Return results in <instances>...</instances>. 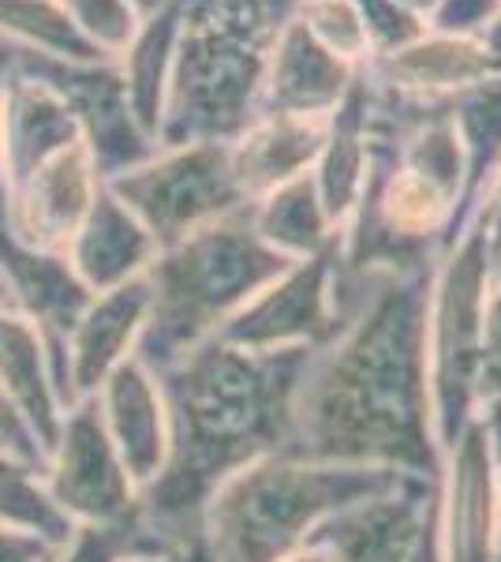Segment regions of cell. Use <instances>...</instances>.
<instances>
[{
	"mask_svg": "<svg viewBox=\"0 0 501 562\" xmlns=\"http://www.w3.org/2000/svg\"><path fill=\"white\" fill-rule=\"evenodd\" d=\"M431 285L434 267L363 278L330 270L344 326L299 371L281 454L442 476L426 386Z\"/></svg>",
	"mask_w": 501,
	"mask_h": 562,
	"instance_id": "6da1fadb",
	"label": "cell"
},
{
	"mask_svg": "<svg viewBox=\"0 0 501 562\" xmlns=\"http://www.w3.org/2000/svg\"><path fill=\"white\" fill-rule=\"evenodd\" d=\"M315 349L248 352L214 341L172 383L177 458L153 492L166 518H184L209 487L288 442V409Z\"/></svg>",
	"mask_w": 501,
	"mask_h": 562,
	"instance_id": "7a4b0ae2",
	"label": "cell"
},
{
	"mask_svg": "<svg viewBox=\"0 0 501 562\" xmlns=\"http://www.w3.org/2000/svg\"><path fill=\"white\" fill-rule=\"evenodd\" d=\"M408 473L375 465H322L293 454H262L217 487L209 503L214 562H281L318 521L400 484Z\"/></svg>",
	"mask_w": 501,
	"mask_h": 562,
	"instance_id": "3957f363",
	"label": "cell"
},
{
	"mask_svg": "<svg viewBox=\"0 0 501 562\" xmlns=\"http://www.w3.org/2000/svg\"><path fill=\"white\" fill-rule=\"evenodd\" d=\"M293 259L273 251L254 233L251 206L195 229L172 248L158 251L150 281V326L143 349L150 357H177L217 326H225L243 304L273 285Z\"/></svg>",
	"mask_w": 501,
	"mask_h": 562,
	"instance_id": "277c9868",
	"label": "cell"
},
{
	"mask_svg": "<svg viewBox=\"0 0 501 562\" xmlns=\"http://www.w3.org/2000/svg\"><path fill=\"white\" fill-rule=\"evenodd\" d=\"M490 296V237L471 217L445 251L431 285L426 315V386H431V424L442 458L453 450L476 405V368L482 312Z\"/></svg>",
	"mask_w": 501,
	"mask_h": 562,
	"instance_id": "5b68a950",
	"label": "cell"
},
{
	"mask_svg": "<svg viewBox=\"0 0 501 562\" xmlns=\"http://www.w3.org/2000/svg\"><path fill=\"white\" fill-rule=\"evenodd\" d=\"M270 53L209 31L180 23L172 71L161 105L158 147L191 143H236L259 121L262 79Z\"/></svg>",
	"mask_w": 501,
	"mask_h": 562,
	"instance_id": "8992f818",
	"label": "cell"
},
{
	"mask_svg": "<svg viewBox=\"0 0 501 562\" xmlns=\"http://www.w3.org/2000/svg\"><path fill=\"white\" fill-rule=\"evenodd\" d=\"M105 188L147 225L161 251L217 217L251 206L232 177L225 143L158 147L143 166L105 180Z\"/></svg>",
	"mask_w": 501,
	"mask_h": 562,
	"instance_id": "52a82bcc",
	"label": "cell"
},
{
	"mask_svg": "<svg viewBox=\"0 0 501 562\" xmlns=\"http://www.w3.org/2000/svg\"><path fill=\"white\" fill-rule=\"evenodd\" d=\"M0 71L49 87L71 109L102 180L121 177L158 154V143L135 124L116 60H68L0 38Z\"/></svg>",
	"mask_w": 501,
	"mask_h": 562,
	"instance_id": "ba28073f",
	"label": "cell"
},
{
	"mask_svg": "<svg viewBox=\"0 0 501 562\" xmlns=\"http://www.w3.org/2000/svg\"><path fill=\"white\" fill-rule=\"evenodd\" d=\"M330 267H333V251L288 267L273 285L262 289L254 301L243 304L221 326L217 341L248 352L326 346L344 326L333 307Z\"/></svg>",
	"mask_w": 501,
	"mask_h": 562,
	"instance_id": "9c48e42d",
	"label": "cell"
},
{
	"mask_svg": "<svg viewBox=\"0 0 501 562\" xmlns=\"http://www.w3.org/2000/svg\"><path fill=\"white\" fill-rule=\"evenodd\" d=\"M102 184L87 143H71L8 188V237L23 248L64 256Z\"/></svg>",
	"mask_w": 501,
	"mask_h": 562,
	"instance_id": "30bf717a",
	"label": "cell"
},
{
	"mask_svg": "<svg viewBox=\"0 0 501 562\" xmlns=\"http://www.w3.org/2000/svg\"><path fill=\"white\" fill-rule=\"evenodd\" d=\"M445 458H449V492H445V510H439L442 562H494L501 532L498 469L476 416L464 424Z\"/></svg>",
	"mask_w": 501,
	"mask_h": 562,
	"instance_id": "8fae6325",
	"label": "cell"
},
{
	"mask_svg": "<svg viewBox=\"0 0 501 562\" xmlns=\"http://www.w3.org/2000/svg\"><path fill=\"white\" fill-rule=\"evenodd\" d=\"M355 71L349 60L333 57L296 20L281 31L266 57V79H262L259 113H296V116H330L341 98L349 94Z\"/></svg>",
	"mask_w": 501,
	"mask_h": 562,
	"instance_id": "7c38bea8",
	"label": "cell"
},
{
	"mask_svg": "<svg viewBox=\"0 0 501 562\" xmlns=\"http://www.w3.org/2000/svg\"><path fill=\"white\" fill-rule=\"evenodd\" d=\"M330 116L259 113V121L236 143H229V166L248 203L270 195L273 188L304 177L322 154Z\"/></svg>",
	"mask_w": 501,
	"mask_h": 562,
	"instance_id": "4fadbf2b",
	"label": "cell"
},
{
	"mask_svg": "<svg viewBox=\"0 0 501 562\" xmlns=\"http://www.w3.org/2000/svg\"><path fill=\"white\" fill-rule=\"evenodd\" d=\"M158 240L127 206L102 184L87 222L68 244V262L90 293H109L132 278H143L158 259Z\"/></svg>",
	"mask_w": 501,
	"mask_h": 562,
	"instance_id": "5bb4252c",
	"label": "cell"
},
{
	"mask_svg": "<svg viewBox=\"0 0 501 562\" xmlns=\"http://www.w3.org/2000/svg\"><path fill=\"white\" fill-rule=\"evenodd\" d=\"M71 143H83L71 109L49 87L0 71V150L8 188Z\"/></svg>",
	"mask_w": 501,
	"mask_h": 562,
	"instance_id": "9a60e30c",
	"label": "cell"
},
{
	"mask_svg": "<svg viewBox=\"0 0 501 562\" xmlns=\"http://www.w3.org/2000/svg\"><path fill=\"white\" fill-rule=\"evenodd\" d=\"M363 68L378 87L405 98H453L457 90L494 76L479 38L434 31H426L419 42L389 53V57L367 60Z\"/></svg>",
	"mask_w": 501,
	"mask_h": 562,
	"instance_id": "2e32d148",
	"label": "cell"
},
{
	"mask_svg": "<svg viewBox=\"0 0 501 562\" xmlns=\"http://www.w3.org/2000/svg\"><path fill=\"white\" fill-rule=\"evenodd\" d=\"M367 105H371V79L367 68L355 71L349 94L330 113V128H326L322 154H318L311 177L322 199V211L330 217L337 233L352 217L360 203L363 180H367Z\"/></svg>",
	"mask_w": 501,
	"mask_h": 562,
	"instance_id": "e0dca14e",
	"label": "cell"
},
{
	"mask_svg": "<svg viewBox=\"0 0 501 562\" xmlns=\"http://www.w3.org/2000/svg\"><path fill=\"white\" fill-rule=\"evenodd\" d=\"M177 42H180V8L177 0H169L161 12H153L139 23L132 45L116 57L135 124L153 143H158V128H161V105H166V87H169Z\"/></svg>",
	"mask_w": 501,
	"mask_h": 562,
	"instance_id": "ac0fdd59",
	"label": "cell"
},
{
	"mask_svg": "<svg viewBox=\"0 0 501 562\" xmlns=\"http://www.w3.org/2000/svg\"><path fill=\"white\" fill-rule=\"evenodd\" d=\"M251 225L273 251H281L293 262L326 256V251L337 248V237H341L322 211V199H318L311 173L288 180V184L273 188L270 195L254 199Z\"/></svg>",
	"mask_w": 501,
	"mask_h": 562,
	"instance_id": "d6986e66",
	"label": "cell"
},
{
	"mask_svg": "<svg viewBox=\"0 0 501 562\" xmlns=\"http://www.w3.org/2000/svg\"><path fill=\"white\" fill-rule=\"evenodd\" d=\"M445 109H449L464 143V154H468V195H464V211L457 222V237H460V229L468 225L471 211H476L482 184H487L494 166L501 161V71L457 90L453 98H445Z\"/></svg>",
	"mask_w": 501,
	"mask_h": 562,
	"instance_id": "ffe728a7",
	"label": "cell"
},
{
	"mask_svg": "<svg viewBox=\"0 0 501 562\" xmlns=\"http://www.w3.org/2000/svg\"><path fill=\"white\" fill-rule=\"evenodd\" d=\"M60 498L90 514H116L124 506V473L94 416H79L71 424L60 469Z\"/></svg>",
	"mask_w": 501,
	"mask_h": 562,
	"instance_id": "44dd1931",
	"label": "cell"
},
{
	"mask_svg": "<svg viewBox=\"0 0 501 562\" xmlns=\"http://www.w3.org/2000/svg\"><path fill=\"white\" fill-rule=\"evenodd\" d=\"M109 405H113V424L124 450V465L139 480L153 476L161 458H166V420H161L158 394H153L150 379L139 368H121L113 379Z\"/></svg>",
	"mask_w": 501,
	"mask_h": 562,
	"instance_id": "7402d4cb",
	"label": "cell"
},
{
	"mask_svg": "<svg viewBox=\"0 0 501 562\" xmlns=\"http://www.w3.org/2000/svg\"><path fill=\"white\" fill-rule=\"evenodd\" d=\"M150 312V281L147 274L132 278L124 285L102 293V301L90 304V312L83 315L79 326V375L83 383H90L94 375L113 364V357L124 349V341L132 338V330L147 319Z\"/></svg>",
	"mask_w": 501,
	"mask_h": 562,
	"instance_id": "603a6c76",
	"label": "cell"
},
{
	"mask_svg": "<svg viewBox=\"0 0 501 562\" xmlns=\"http://www.w3.org/2000/svg\"><path fill=\"white\" fill-rule=\"evenodd\" d=\"M304 0H177L180 23L209 31L270 53L288 23L299 15Z\"/></svg>",
	"mask_w": 501,
	"mask_h": 562,
	"instance_id": "cb8c5ba5",
	"label": "cell"
},
{
	"mask_svg": "<svg viewBox=\"0 0 501 562\" xmlns=\"http://www.w3.org/2000/svg\"><path fill=\"white\" fill-rule=\"evenodd\" d=\"M0 38L68 60H105L79 38L60 0H0Z\"/></svg>",
	"mask_w": 501,
	"mask_h": 562,
	"instance_id": "d4e9b609",
	"label": "cell"
},
{
	"mask_svg": "<svg viewBox=\"0 0 501 562\" xmlns=\"http://www.w3.org/2000/svg\"><path fill=\"white\" fill-rule=\"evenodd\" d=\"M60 8L68 12L79 38L105 60L121 57L143 23L127 0H60Z\"/></svg>",
	"mask_w": 501,
	"mask_h": 562,
	"instance_id": "484cf974",
	"label": "cell"
},
{
	"mask_svg": "<svg viewBox=\"0 0 501 562\" xmlns=\"http://www.w3.org/2000/svg\"><path fill=\"white\" fill-rule=\"evenodd\" d=\"M299 20L315 34L333 57L349 60L352 68H363L371 60V45L363 34V20L352 0H304Z\"/></svg>",
	"mask_w": 501,
	"mask_h": 562,
	"instance_id": "4316f807",
	"label": "cell"
},
{
	"mask_svg": "<svg viewBox=\"0 0 501 562\" xmlns=\"http://www.w3.org/2000/svg\"><path fill=\"white\" fill-rule=\"evenodd\" d=\"M355 12L363 20V34H367L371 45V60L375 57H389V53L405 49L423 38L431 26L426 20H419L408 8H400L397 0H352Z\"/></svg>",
	"mask_w": 501,
	"mask_h": 562,
	"instance_id": "83f0119b",
	"label": "cell"
},
{
	"mask_svg": "<svg viewBox=\"0 0 501 562\" xmlns=\"http://www.w3.org/2000/svg\"><path fill=\"white\" fill-rule=\"evenodd\" d=\"M501 397V289L490 285L487 312H482L479 338V368H476V402H498Z\"/></svg>",
	"mask_w": 501,
	"mask_h": 562,
	"instance_id": "f1b7e54d",
	"label": "cell"
},
{
	"mask_svg": "<svg viewBox=\"0 0 501 562\" xmlns=\"http://www.w3.org/2000/svg\"><path fill=\"white\" fill-rule=\"evenodd\" d=\"M501 12V0H439L431 12L434 34H460V38H476V34Z\"/></svg>",
	"mask_w": 501,
	"mask_h": 562,
	"instance_id": "f546056e",
	"label": "cell"
},
{
	"mask_svg": "<svg viewBox=\"0 0 501 562\" xmlns=\"http://www.w3.org/2000/svg\"><path fill=\"white\" fill-rule=\"evenodd\" d=\"M471 217L487 229L490 237V256L501 248V161L494 166V173H490V180L482 184V192L476 199V211H471ZM468 217V222H471Z\"/></svg>",
	"mask_w": 501,
	"mask_h": 562,
	"instance_id": "4dcf8cb0",
	"label": "cell"
},
{
	"mask_svg": "<svg viewBox=\"0 0 501 562\" xmlns=\"http://www.w3.org/2000/svg\"><path fill=\"white\" fill-rule=\"evenodd\" d=\"M482 435H487V447H490V461H494V469L501 473V397L498 402H487L482 405Z\"/></svg>",
	"mask_w": 501,
	"mask_h": 562,
	"instance_id": "1f68e13d",
	"label": "cell"
},
{
	"mask_svg": "<svg viewBox=\"0 0 501 562\" xmlns=\"http://www.w3.org/2000/svg\"><path fill=\"white\" fill-rule=\"evenodd\" d=\"M113 551H116V543L109 532H90V537L79 543V551L71 562H109L113 559Z\"/></svg>",
	"mask_w": 501,
	"mask_h": 562,
	"instance_id": "d6a6232c",
	"label": "cell"
},
{
	"mask_svg": "<svg viewBox=\"0 0 501 562\" xmlns=\"http://www.w3.org/2000/svg\"><path fill=\"white\" fill-rule=\"evenodd\" d=\"M408 562H442V551H439V510H434V518L426 521L423 537H419L412 559Z\"/></svg>",
	"mask_w": 501,
	"mask_h": 562,
	"instance_id": "836d02e7",
	"label": "cell"
},
{
	"mask_svg": "<svg viewBox=\"0 0 501 562\" xmlns=\"http://www.w3.org/2000/svg\"><path fill=\"white\" fill-rule=\"evenodd\" d=\"M476 38H479V45H482V53H487L490 71H501V12H498L487 26H482Z\"/></svg>",
	"mask_w": 501,
	"mask_h": 562,
	"instance_id": "e575fe53",
	"label": "cell"
},
{
	"mask_svg": "<svg viewBox=\"0 0 501 562\" xmlns=\"http://www.w3.org/2000/svg\"><path fill=\"white\" fill-rule=\"evenodd\" d=\"M281 562H337V555L326 543H318V540H304V548H296L288 559H281Z\"/></svg>",
	"mask_w": 501,
	"mask_h": 562,
	"instance_id": "d590c367",
	"label": "cell"
},
{
	"mask_svg": "<svg viewBox=\"0 0 501 562\" xmlns=\"http://www.w3.org/2000/svg\"><path fill=\"white\" fill-rule=\"evenodd\" d=\"M0 562H31V551H26L20 540L0 537Z\"/></svg>",
	"mask_w": 501,
	"mask_h": 562,
	"instance_id": "8d00e7d4",
	"label": "cell"
},
{
	"mask_svg": "<svg viewBox=\"0 0 501 562\" xmlns=\"http://www.w3.org/2000/svg\"><path fill=\"white\" fill-rule=\"evenodd\" d=\"M8 233V177H4V150H0V237Z\"/></svg>",
	"mask_w": 501,
	"mask_h": 562,
	"instance_id": "74e56055",
	"label": "cell"
},
{
	"mask_svg": "<svg viewBox=\"0 0 501 562\" xmlns=\"http://www.w3.org/2000/svg\"><path fill=\"white\" fill-rule=\"evenodd\" d=\"M400 8H408L412 15H419V20H431V12L439 8V0H397Z\"/></svg>",
	"mask_w": 501,
	"mask_h": 562,
	"instance_id": "f35d334b",
	"label": "cell"
},
{
	"mask_svg": "<svg viewBox=\"0 0 501 562\" xmlns=\"http://www.w3.org/2000/svg\"><path fill=\"white\" fill-rule=\"evenodd\" d=\"M127 4L139 12V20H147V15H153V12H161V8L169 4V0H127Z\"/></svg>",
	"mask_w": 501,
	"mask_h": 562,
	"instance_id": "ab89813d",
	"label": "cell"
},
{
	"mask_svg": "<svg viewBox=\"0 0 501 562\" xmlns=\"http://www.w3.org/2000/svg\"><path fill=\"white\" fill-rule=\"evenodd\" d=\"M490 285L494 289H501V248L490 256Z\"/></svg>",
	"mask_w": 501,
	"mask_h": 562,
	"instance_id": "60d3db41",
	"label": "cell"
},
{
	"mask_svg": "<svg viewBox=\"0 0 501 562\" xmlns=\"http://www.w3.org/2000/svg\"><path fill=\"white\" fill-rule=\"evenodd\" d=\"M494 562H501V532H498V548H494Z\"/></svg>",
	"mask_w": 501,
	"mask_h": 562,
	"instance_id": "b9f144b4",
	"label": "cell"
},
{
	"mask_svg": "<svg viewBox=\"0 0 501 562\" xmlns=\"http://www.w3.org/2000/svg\"><path fill=\"white\" fill-rule=\"evenodd\" d=\"M498 503H501V473H498Z\"/></svg>",
	"mask_w": 501,
	"mask_h": 562,
	"instance_id": "7bdbcfd3",
	"label": "cell"
},
{
	"mask_svg": "<svg viewBox=\"0 0 501 562\" xmlns=\"http://www.w3.org/2000/svg\"><path fill=\"white\" fill-rule=\"evenodd\" d=\"M177 562H184V559H177Z\"/></svg>",
	"mask_w": 501,
	"mask_h": 562,
	"instance_id": "ee69618b",
	"label": "cell"
}]
</instances>
